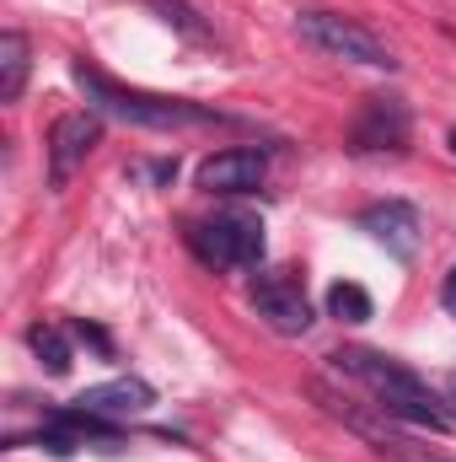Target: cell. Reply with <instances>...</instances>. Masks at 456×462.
<instances>
[{
  "instance_id": "cell-8",
  "label": "cell",
  "mask_w": 456,
  "mask_h": 462,
  "mask_svg": "<svg viewBox=\"0 0 456 462\" xmlns=\"http://www.w3.org/2000/svg\"><path fill=\"white\" fill-rule=\"evenodd\" d=\"M312 398L333 414V420H343L354 436H365L381 457H392V462H456V457H446V452H430V447H419V441H408V436H397L392 425H376L370 414H360L343 393H333V387H323V382H312Z\"/></svg>"
},
{
  "instance_id": "cell-4",
  "label": "cell",
  "mask_w": 456,
  "mask_h": 462,
  "mask_svg": "<svg viewBox=\"0 0 456 462\" xmlns=\"http://www.w3.org/2000/svg\"><path fill=\"white\" fill-rule=\"evenodd\" d=\"M263 247H269L263 221L247 210H221V216L188 226V253L205 269H252L263 258Z\"/></svg>"
},
{
  "instance_id": "cell-11",
  "label": "cell",
  "mask_w": 456,
  "mask_h": 462,
  "mask_svg": "<svg viewBox=\"0 0 456 462\" xmlns=\"http://www.w3.org/2000/svg\"><path fill=\"white\" fill-rule=\"evenodd\" d=\"M156 403V387L145 376H114V382H97L76 398V409L97 414V420H123V414H145Z\"/></svg>"
},
{
  "instance_id": "cell-9",
  "label": "cell",
  "mask_w": 456,
  "mask_h": 462,
  "mask_svg": "<svg viewBox=\"0 0 456 462\" xmlns=\"http://www.w3.org/2000/svg\"><path fill=\"white\" fill-rule=\"evenodd\" d=\"M263 178H269V156L252 151V145L215 151V156H205L199 172H194V183H199L205 194H252V189H263Z\"/></svg>"
},
{
  "instance_id": "cell-5",
  "label": "cell",
  "mask_w": 456,
  "mask_h": 462,
  "mask_svg": "<svg viewBox=\"0 0 456 462\" xmlns=\"http://www.w3.org/2000/svg\"><path fill=\"white\" fill-rule=\"evenodd\" d=\"M408 140H414V114L397 92H370L360 103V114L349 118V151H360V156H381V151L397 156V151H408Z\"/></svg>"
},
{
  "instance_id": "cell-18",
  "label": "cell",
  "mask_w": 456,
  "mask_h": 462,
  "mask_svg": "<svg viewBox=\"0 0 456 462\" xmlns=\"http://www.w3.org/2000/svg\"><path fill=\"white\" fill-rule=\"evenodd\" d=\"M76 334H81L87 345H97L103 355H108V334H103V328H87V323H76Z\"/></svg>"
},
{
  "instance_id": "cell-13",
  "label": "cell",
  "mask_w": 456,
  "mask_h": 462,
  "mask_svg": "<svg viewBox=\"0 0 456 462\" xmlns=\"http://www.w3.org/2000/svg\"><path fill=\"white\" fill-rule=\"evenodd\" d=\"M27 345H32V355L43 360L49 376H65L70 360H76V355H70V339H65V328H54V323H32V328H27Z\"/></svg>"
},
{
  "instance_id": "cell-17",
  "label": "cell",
  "mask_w": 456,
  "mask_h": 462,
  "mask_svg": "<svg viewBox=\"0 0 456 462\" xmlns=\"http://www.w3.org/2000/svg\"><path fill=\"white\" fill-rule=\"evenodd\" d=\"M441 301H446V312L456 318V263H451V274L441 280Z\"/></svg>"
},
{
  "instance_id": "cell-15",
  "label": "cell",
  "mask_w": 456,
  "mask_h": 462,
  "mask_svg": "<svg viewBox=\"0 0 456 462\" xmlns=\"http://www.w3.org/2000/svg\"><path fill=\"white\" fill-rule=\"evenodd\" d=\"M150 5H156V11H161V16H167L172 27H183L188 38H210V27H205V22H199L194 11H188V0H150Z\"/></svg>"
},
{
  "instance_id": "cell-12",
  "label": "cell",
  "mask_w": 456,
  "mask_h": 462,
  "mask_svg": "<svg viewBox=\"0 0 456 462\" xmlns=\"http://www.w3.org/2000/svg\"><path fill=\"white\" fill-rule=\"evenodd\" d=\"M27 70H32V43L27 32H0V103H22L27 92Z\"/></svg>"
},
{
  "instance_id": "cell-19",
  "label": "cell",
  "mask_w": 456,
  "mask_h": 462,
  "mask_svg": "<svg viewBox=\"0 0 456 462\" xmlns=\"http://www.w3.org/2000/svg\"><path fill=\"white\" fill-rule=\"evenodd\" d=\"M446 393H451V403H456V371H451V376H446Z\"/></svg>"
},
{
  "instance_id": "cell-2",
  "label": "cell",
  "mask_w": 456,
  "mask_h": 462,
  "mask_svg": "<svg viewBox=\"0 0 456 462\" xmlns=\"http://www.w3.org/2000/svg\"><path fill=\"white\" fill-rule=\"evenodd\" d=\"M76 87L87 92V103L108 118H123L134 129H156V134H178V129H210V124H236L221 108H205V103H188V97H161V92H140V87H123L108 70H97L92 60H76L70 65Z\"/></svg>"
},
{
  "instance_id": "cell-3",
  "label": "cell",
  "mask_w": 456,
  "mask_h": 462,
  "mask_svg": "<svg viewBox=\"0 0 456 462\" xmlns=\"http://www.w3.org/2000/svg\"><path fill=\"white\" fill-rule=\"evenodd\" d=\"M296 38L306 49H317L323 60L343 65H365V70H397V54L387 38H376L365 22L343 16V11H296Z\"/></svg>"
},
{
  "instance_id": "cell-1",
  "label": "cell",
  "mask_w": 456,
  "mask_h": 462,
  "mask_svg": "<svg viewBox=\"0 0 456 462\" xmlns=\"http://www.w3.org/2000/svg\"><path fill=\"white\" fill-rule=\"evenodd\" d=\"M333 365H339L343 376H354V382L376 398V409H381L387 420H397V425H414V430H430V436H446L456 425V414L441 403V393H435L424 376H414L403 360L381 355V349L343 345L339 355H333Z\"/></svg>"
},
{
  "instance_id": "cell-14",
  "label": "cell",
  "mask_w": 456,
  "mask_h": 462,
  "mask_svg": "<svg viewBox=\"0 0 456 462\" xmlns=\"http://www.w3.org/2000/svg\"><path fill=\"white\" fill-rule=\"evenodd\" d=\"M328 312H333L339 323H370V312H376V307H370V296H365L360 285H349V280H343V285L328 291Z\"/></svg>"
},
{
  "instance_id": "cell-7",
  "label": "cell",
  "mask_w": 456,
  "mask_h": 462,
  "mask_svg": "<svg viewBox=\"0 0 456 462\" xmlns=\"http://www.w3.org/2000/svg\"><path fill=\"white\" fill-rule=\"evenodd\" d=\"M103 145V114L97 108H87V114H65L54 118V129H49V189L59 194V189H70V178L87 167V156Z\"/></svg>"
},
{
  "instance_id": "cell-16",
  "label": "cell",
  "mask_w": 456,
  "mask_h": 462,
  "mask_svg": "<svg viewBox=\"0 0 456 462\" xmlns=\"http://www.w3.org/2000/svg\"><path fill=\"white\" fill-rule=\"evenodd\" d=\"M145 178H156V183H167V178H178V162H150V167H140Z\"/></svg>"
},
{
  "instance_id": "cell-10",
  "label": "cell",
  "mask_w": 456,
  "mask_h": 462,
  "mask_svg": "<svg viewBox=\"0 0 456 462\" xmlns=\"http://www.w3.org/2000/svg\"><path fill=\"white\" fill-rule=\"evenodd\" d=\"M360 231H370L392 258H414L419 253V210L403 205V199H381V205H365L360 210Z\"/></svg>"
},
{
  "instance_id": "cell-20",
  "label": "cell",
  "mask_w": 456,
  "mask_h": 462,
  "mask_svg": "<svg viewBox=\"0 0 456 462\" xmlns=\"http://www.w3.org/2000/svg\"><path fill=\"white\" fill-rule=\"evenodd\" d=\"M446 140H451V151H456V129H451V134H446Z\"/></svg>"
},
{
  "instance_id": "cell-6",
  "label": "cell",
  "mask_w": 456,
  "mask_h": 462,
  "mask_svg": "<svg viewBox=\"0 0 456 462\" xmlns=\"http://www.w3.org/2000/svg\"><path fill=\"white\" fill-rule=\"evenodd\" d=\"M247 301L285 339H301L312 328V301H306V291H301V280L290 269H258L252 285H247Z\"/></svg>"
},
{
  "instance_id": "cell-21",
  "label": "cell",
  "mask_w": 456,
  "mask_h": 462,
  "mask_svg": "<svg viewBox=\"0 0 456 462\" xmlns=\"http://www.w3.org/2000/svg\"><path fill=\"white\" fill-rule=\"evenodd\" d=\"M451 38H456V32H451Z\"/></svg>"
}]
</instances>
